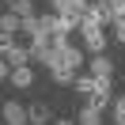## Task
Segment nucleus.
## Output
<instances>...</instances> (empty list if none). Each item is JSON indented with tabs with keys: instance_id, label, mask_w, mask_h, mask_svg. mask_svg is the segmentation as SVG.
<instances>
[{
	"instance_id": "1",
	"label": "nucleus",
	"mask_w": 125,
	"mask_h": 125,
	"mask_svg": "<svg viewBox=\"0 0 125 125\" xmlns=\"http://www.w3.org/2000/svg\"><path fill=\"white\" fill-rule=\"evenodd\" d=\"M80 38H83V49L87 53H106V31L102 27H91V23H80Z\"/></svg>"
},
{
	"instance_id": "2",
	"label": "nucleus",
	"mask_w": 125,
	"mask_h": 125,
	"mask_svg": "<svg viewBox=\"0 0 125 125\" xmlns=\"http://www.w3.org/2000/svg\"><path fill=\"white\" fill-rule=\"evenodd\" d=\"M53 11L57 15H72L83 23V15L91 11V0H53Z\"/></svg>"
},
{
	"instance_id": "3",
	"label": "nucleus",
	"mask_w": 125,
	"mask_h": 125,
	"mask_svg": "<svg viewBox=\"0 0 125 125\" xmlns=\"http://www.w3.org/2000/svg\"><path fill=\"white\" fill-rule=\"evenodd\" d=\"M4 121L8 125H31V106H19L15 99L4 102Z\"/></svg>"
},
{
	"instance_id": "4",
	"label": "nucleus",
	"mask_w": 125,
	"mask_h": 125,
	"mask_svg": "<svg viewBox=\"0 0 125 125\" xmlns=\"http://www.w3.org/2000/svg\"><path fill=\"white\" fill-rule=\"evenodd\" d=\"M72 91H76V99H80V102H91V95L99 91V80H95V76H76Z\"/></svg>"
},
{
	"instance_id": "5",
	"label": "nucleus",
	"mask_w": 125,
	"mask_h": 125,
	"mask_svg": "<svg viewBox=\"0 0 125 125\" xmlns=\"http://www.w3.org/2000/svg\"><path fill=\"white\" fill-rule=\"evenodd\" d=\"M11 87H19V91H27V87H34V68L31 64H19V68H11Z\"/></svg>"
},
{
	"instance_id": "6",
	"label": "nucleus",
	"mask_w": 125,
	"mask_h": 125,
	"mask_svg": "<svg viewBox=\"0 0 125 125\" xmlns=\"http://www.w3.org/2000/svg\"><path fill=\"white\" fill-rule=\"evenodd\" d=\"M87 64H91V76H99V80H110V76H114V61H110L106 53H95Z\"/></svg>"
},
{
	"instance_id": "7",
	"label": "nucleus",
	"mask_w": 125,
	"mask_h": 125,
	"mask_svg": "<svg viewBox=\"0 0 125 125\" xmlns=\"http://www.w3.org/2000/svg\"><path fill=\"white\" fill-rule=\"evenodd\" d=\"M49 76H53V83H61V87H72V83H76V68H68V64H53Z\"/></svg>"
},
{
	"instance_id": "8",
	"label": "nucleus",
	"mask_w": 125,
	"mask_h": 125,
	"mask_svg": "<svg viewBox=\"0 0 125 125\" xmlns=\"http://www.w3.org/2000/svg\"><path fill=\"white\" fill-rule=\"evenodd\" d=\"M76 121H80V125H102V110L91 106V102H83V106H80V114H76Z\"/></svg>"
},
{
	"instance_id": "9",
	"label": "nucleus",
	"mask_w": 125,
	"mask_h": 125,
	"mask_svg": "<svg viewBox=\"0 0 125 125\" xmlns=\"http://www.w3.org/2000/svg\"><path fill=\"white\" fill-rule=\"evenodd\" d=\"M15 31H23V19H19L15 11H4V15H0V34H11V38H15Z\"/></svg>"
},
{
	"instance_id": "10",
	"label": "nucleus",
	"mask_w": 125,
	"mask_h": 125,
	"mask_svg": "<svg viewBox=\"0 0 125 125\" xmlns=\"http://www.w3.org/2000/svg\"><path fill=\"white\" fill-rule=\"evenodd\" d=\"M31 125H53V117H49V106H46V102H34V106H31Z\"/></svg>"
},
{
	"instance_id": "11",
	"label": "nucleus",
	"mask_w": 125,
	"mask_h": 125,
	"mask_svg": "<svg viewBox=\"0 0 125 125\" xmlns=\"http://www.w3.org/2000/svg\"><path fill=\"white\" fill-rule=\"evenodd\" d=\"M8 11H15L19 19H31L34 15V4L31 0H8Z\"/></svg>"
},
{
	"instance_id": "12",
	"label": "nucleus",
	"mask_w": 125,
	"mask_h": 125,
	"mask_svg": "<svg viewBox=\"0 0 125 125\" xmlns=\"http://www.w3.org/2000/svg\"><path fill=\"white\" fill-rule=\"evenodd\" d=\"M114 121L125 125V95H117V99H114Z\"/></svg>"
},
{
	"instance_id": "13",
	"label": "nucleus",
	"mask_w": 125,
	"mask_h": 125,
	"mask_svg": "<svg viewBox=\"0 0 125 125\" xmlns=\"http://www.w3.org/2000/svg\"><path fill=\"white\" fill-rule=\"evenodd\" d=\"M110 15H114V23L125 19V0H110Z\"/></svg>"
},
{
	"instance_id": "14",
	"label": "nucleus",
	"mask_w": 125,
	"mask_h": 125,
	"mask_svg": "<svg viewBox=\"0 0 125 125\" xmlns=\"http://www.w3.org/2000/svg\"><path fill=\"white\" fill-rule=\"evenodd\" d=\"M114 38L125 46V19H117V23H114Z\"/></svg>"
},
{
	"instance_id": "15",
	"label": "nucleus",
	"mask_w": 125,
	"mask_h": 125,
	"mask_svg": "<svg viewBox=\"0 0 125 125\" xmlns=\"http://www.w3.org/2000/svg\"><path fill=\"white\" fill-rule=\"evenodd\" d=\"M53 125H80V121H53Z\"/></svg>"
}]
</instances>
